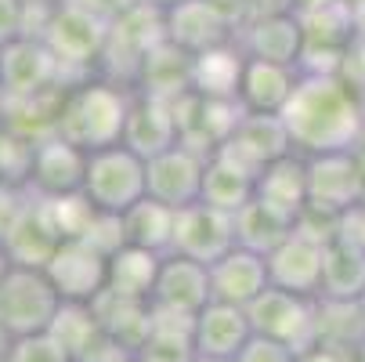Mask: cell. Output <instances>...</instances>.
Segmentation results:
<instances>
[{"label":"cell","instance_id":"cell-1","mask_svg":"<svg viewBox=\"0 0 365 362\" xmlns=\"http://www.w3.org/2000/svg\"><path fill=\"white\" fill-rule=\"evenodd\" d=\"M289 127L293 149H304L311 156L322 152H347L365 134L361 98L344 76H297L293 98L279 113Z\"/></svg>","mask_w":365,"mask_h":362},{"label":"cell","instance_id":"cell-2","mask_svg":"<svg viewBox=\"0 0 365 362\" xmlns=\"http://www.w3.org/2000/svg\"><path fill=\"white\" fill-rule=\"evenodd\" d=\"M130 116V101L120 87L113 84H80L66 91L62 116H58V134L83 152L113 149L123 145Z\"/></svg>","mask_w":365,"mask_h":362},{"label":"cell","instance_id":"cell-3","mask_svg":"<svg viewBox=\"0 0 365 362\" xmlns=\"http://www.w3.org/2000/svg\"><path fill=\"white\" fill-rule=\"evenodd\" d=\"M58 308L62 297L43 268H22V265L4 268V276H0V326L8 330L11 341L51 330Z\"/></svg>","mask_w":365,"mask_h":362},{"label":"cell","instance_id":"cell-4","mask_svg":"<svg viewBox=\"0 0 365 362\" xmlns=\"http://www.w3.org/2000/svg\"><path fill=\"white\" fill-rule=\"evenodd\" d=\"M83 192L101 214H127L148 196V164L127 145L98 149L87 156Z\"/></svg>","mask_w":365,"mask_h":362},{"label":"cell","instance_id":"cell-5","mask_svg":"<svg viewBox=\"0 0 365 362\" xmlns=\"http://www.w3.org/2000/svg\"><path fill=\"white\" fill-rule=\"evenodd\" d=\"M246 316H250L253 333L275 337V341L289 344L293 351H304L319 341V297L268 286L260 297H253L246 304Z\"/></svg>","mask_w":365,"mask_h":362},{"label":"cell","instance_id":"cell-6","mask_svg":"<svg viewBox=\"0 0 365 362\" xmlns=\"http://www.w3.org/2000/svg\"><path fill=\"white\" fill-rule=\"evenodd\" d=\"M40 40L55 51L62 69H91L109 44V22L80 8L76 0H66L47 15Z\"/></svg>","mask_w":365,"mask_h":362},{"label":"cell","instance_id":"cell-7","mask_svg":"<svg viewBox=\"0 0 365 362\" xmlns=\"http://www.w3.org/2000/svg\"><path fill=\"white\" fill-rule=\"evenodd\" d=\"M47 279L55 283L62 301L94 304L109 290V253L98 250L91 239H62L55 257L47 261Z\"/></svg>","mask_w":365,"mask_h":362},{"label":"cell","instance_id":"cell-8","mask_svg":"<svg viewBox=\"0 0 365 362\" xmlns=\"http://www.w3.org/2000/svg\"><path fill=\"white\" fill-rule=\"evenodd\" d=\"M293 152V138H289V127L279 113H246L232 138L214 152V156H225L228 164H235L239 171L260 178L268 164L282 160Z\"/></svg>","mask_w":365,"mask_h":362},{"label":"cell","instance_id":"cell-9","mask_svg":"<svg viewBox=\"0 0 365 362\" xmlns=\"http://www.w3.org/2000/svg\"><path fill=\"white\" fill-rule=\"evenodd\" d=\"M62 73V62L40 36H19L15 44L0 47V94L4 98H33L66 87Z\"/></svg>","mask_w":365,"mask_h":362},{"label":"cell","instance_id":"cell-10","mask_svg":"<svg viewBox=\"0 0 365 362\" xmlns=\"http://www.w3.org/2000/svg\"><path fill=\"white\" fill-rule=\"evenodd\" d=\"M235 214H225L210 203H188L174 221V246L170 253H185L192 261L214 265L228 250H235Z\"/></svg>","mask_w":365,"mask_h":362},{"label":"cell","instance_id":"cell-11","mask_svg":"<svg viewBox=\"0 0 365 362\" xmlns=\"http://www.w3.org/2000/svg\"><path fill=\"white\" fill-rule=\"evenodd\" d=\"M361 203V181L354 149L347 152H322L307 160V206L319 214H344L347 206Z\"/></svg>","mask_w":365,"mask_h":362},{"label":"cell","instance_id":"cell-12","mask_svg":"<svg viewBox=\"0 0 365 362\" xmlns=\"http://www.w3.org/2000/svg\"><path fill=\"white\" fill-rule=\"evenodd\" d=\"M87 156L91 152H83L80 145L66 141L62 134H51V138L36 141V149H33L29 185L36 188L40 199H58V196L83 192Z\"/></svg>","mask_w":365,"mask_h":362},{"label":"cell","instance_id":"cell-13","mask_svg":"<svg viewBox=\"0 0 365 362\" xmlns=\"http://www.w3.org/2000/svg\"><path fill=\"white\" fill-rule=\"evenodd\" d=\"M214 301V286H210V265L192 261L185 253H167L160 279H155V293H152V308L163 312H178V316H199L206 304Z\"/></svg>","mask_w":365,"mask_h":362},{"label":"cell","instance_id":"cell-14","mask_svg":"<svg viewBox=\"0 0 365 362\" xmlns=\"http://www.w3.org/2000/svg\"><path fill=\"white\" fill-rule=\"evenodd\" d=\"M326 246L322 239H311L307 232H297L279 243L268 253V279L279 290L304 293V297H319L322 293V261H326Z\"/></svg>","mask_w":365,"mask_h":362},{"label":"cell","instance_id":"cell-15","mask_svg":"<svg viewBox=\"0 0 365 362\" xmlns=\"http://www.w3.org/2000/svg\"><path fill=\"white\" fill-rule=\"evenodd\" d=\"M232 26H235V19L228 11H221L214 0H185V4L163 11L167 40L185 47L188 55H199V51L232 44V33H235Z\"/></svg>","mask_w":365,"mask_h":362},{"label":"cell","instance_id":"cell-16","mask_svg":"<svg viewBox=\"0 0 365 362\" xmlns=\"http://www.w3.org/2000/svg\"><path fill=\"white\" fill-rule=\"evenodd\" d=\"M62 246V232L51 221L47 203L36 196L26 199L19 221L11 225L8 239L0 243V253L8 257V265H22V268H47V261L55 257V250Z\"/></svg>","mask_w":365,"mask_h":362},{"label":"cell","instance_id":"cell-17","mask_svg":"<svg viewBox=\"0 0 365 362\" xmlns=\"http://www.w3.org/2000/svg\"><path fill=\"white\" fill-rule=\"evenodd\" d=\"M202 174H206V156H199L188 145H174L163 156L148 160V196L181 211L188 203H199Z\"/></svg>","mask_w":365,"mask_h":362},{"label":"cell","instance_id":"cell-18","mask_svg":"<svg viewBox=\"0 0 365 362\" xmlns=\"http://www.w3.org/2000/svg\"><path fill=\"white\" fill-rule=\"evenodd\" d=\"M192 337H195V358H239V351L253 337V326L246 308L210 301L195 316Z\"/></svg>","mask_w":365,"mask_h":362},{"label":"cell","instance_id":"cell-19","mask_svg":"<svg viewBox=\"0 0 365 362\" xmlns=\"http://www.w3.org/2000/svg\"><path fill=\"white\" fill-rule=\"evenodd\" d=\"M123 145L130 152H138L145 164L155 160V156H163V152H170L174 145H181V131H178V116H174L170 101L145 98L141 94L134 106H130Z\"/></svg>","mask_w":365,"mask_h":362},{"label":"cell","instance_id":"cell-20","mask_svg":"<svg viewBox=\"0 0 365 362\" xmlns=\"http://www.w3.org/2000/svg\"><path fill=\"white\" fill-rule=\"evenodd\" d=\"M210 286H214V301L246 308L253 297H260L272 286V279H268V257L253 253L246 246L228 250L221 261L210 265Z\"/></svg>","mask_w":365,"mask_h":362},{"label":"cell","instance_id":"cell-21","mask_svg":"<svg viewBox=\"0 0 365 362\" xmlns=\"http://www.w3.org/2000/svg\"><path fill=\"white\" fill-rule=\"evenodd\" d=\"M134 80L141 84L145 98H160V101H178L181 94L192 91V55L174 40H160L148 47V55L138 62Z\"/></svg>","mask_w":365,"mask_h":362},{"label":"cell","instance_id":"cell-22","mask_svg":"<svg viewBox=\"0 0 365 362\" xmlns=\"http://www.w3.org/2000/svg\"><path fill=\"white\" fill-rule=\"evenodd\" d=\"M246 51H250V59L297 69L300 55H304V29H300L297 11L257 15L246 29Z\"/></svg>","mask_w":365,"mask_h":362},{"label":"cell","instance_id":"cell-23","mask_svg":"<svg viewBox=\"0 0 365 362\" xmlns=\"http://www.w3.org/2000/svg\"><path fill=\"white\" fill-rule=\"evenodd\" d=\"M354 8L351 0H304L297 8L304 47L319 51H347L354 36Z\"/></svg>","mask_w":365,"mask_h":362},{"label":"cell","instance_id":"cell-24","mask_svg":"<svg viewBox=\"0 0 365 362\" xmlns=\"http://www.w3.org/2000/svg\"><path fill=\"white\" fill-rule=\"evenodd\" d=\"M293 87H297V73L289 66L246 59L239 101H242L246 113H282L286 101L293 98Z\"/></svg>","mask_w":365,"mask_h":362},{"label":"cell","instance_id":"cell-25","mask_svg":"<svg viewBox=\"0 0 365 362\" xmlns=\"http://www.w3.org/2000/svg\"><path fill=\"white\" fill-rule=\"evenodd\" d=\"M257 199H264L268 206H275L279 214H286L289 221H297L307 211V164L297 160L293 152L275 164H268L257 178Z\"/></svg>","mask_w":365,"mask_h":362},{"label":"cell","instance_id":"cell-26","mask_svg":"<svg viewBox=\"0 0 365 362\" xmlns=\"http://www.w3.org/2000/svg\"><path fill=\"white\" fill-rule=\"evenodd\" d=\"M94 312L106 337H113L127 351H138L152 333V301H134V297H120L106 290L94 301Z\"/></svg>","mask_w":365,"mask_h":362},{"label":"cell","instance_id":"cell-27","mask_svg":"<svg viewBox=\"0 0 365 362\" xmlns=\"http://www.w3.org/2000/svg\"><path fill=\"white\" fill-rule=\"evenodd\" d=\"M167 253H155L134 243H123L116 253H109V290L120 297H134V301H152L155 293V279H160Z\"/></svg>","mask_w":365,"mask_h":362},{"label":"cell","instance_id":"cell-28","mask_svg":"<svg viewBox=\"0 0 365 362\" xmlns=\"http://www.w3.org/2000/svg\"><path fill=\"white\" fill-rule=\"evenodd\" d=\"M195 319L152 308V333L138 348L141 362H195V337H192Z\"/></svg>","mask_w":365,"mask_h":362},{"label":"cell","instance_id":"cell-29","mask_svg":"<svg viewBox=\"0 0 365 362\" xmlns=\"http://www.w3.org/2000/svg\"><path fill=\"white\" fill-rule=\"evenodd\" d=\"M242 69H246V59L232 44L199 51V55H192V91L206 98H239Z\"/></svg>","mask_w":365,"mask_h":362},{"label":"cell","instance_id":"cell-30","mask_svg":"<svg viewBox=\"0 0 365 362\" xmlns=\"http://www.w3.org/2000/svg\"><path fill=\"white\" fill-rule=\"evenodd\" d=\"M329 301H361L365 297V250L344 239L326 246L322 261V293Z\"/></svg>","mask_w":365,"mask_h":362},{"label":"cell","instance_id":"cell-31","mask_svg":"<svg viewBox=\"0 0 365 362\" xmlns=\"http://www.w3.org/2000/svg\"><path fill=\"white\" fill-rule=\"evenodd\" d=\"M293 225L286 214H279L275 206H268L264 199H250L242 211L235 214V243L253 250V253H272L279 243H286L293 236Z\"/></svg>","mask_w":365,"mask_h":362},{"label":"cell","instance_id":"cell-32","mask_svg":"<svg viewBox=\"0 0 365 362\" xmlns=\"http://www.w3.org/2000/svg\"><path fill=\"white\" fill-rule=\"evenodd\" d=\"M174 221H178L174 206L145 196L141 203H134L123 214V232H127V243H134V246H145V250H155V253H170Z\"/></svg>","mask_w":365,"mask_h":362},{"label":"cell","instance_id":"cell-33","mask_svg":"<svg viewBox=\"0 0 365 362\" xmlns=\"http://www.w3.org/2000/svg\"><path fill=\"white\" fill-rule=\"evenodd\" d=\"M257 192V178L239 171L235 164H228L225 156H210L206 160V174H202V192L199 199L217 206L225 214H239L242 206L253 199Z\"/></svg>","mask_w":365,"mask_h":362},{"label":"cell","instance_id":"cell-34","mask_svg":"<svg viewBox=\"0 0 365 362\" xmlns=\"http://www.w3.org/2000/svg\"><path fill=\"white\" fill-rule=\"evenodd\" d=\"M340 351H358L365 344V308L361 301L319 297V341Z\"/></svg>","mask_w":365,"mask_h":362},{"label":"cell","instance_id":"cell-35","mask_svg":"<svg viewBox=\"0 0 365 362\" xmlns=\"http://www.w3.org/2000/svg\"><path fill=\"white\" fill-rule=\"evenodd\" d=\"M51 333H55L62 344H66V351L73 355V358H80L101 333V323H98V312H94V304H76V301H62V308H58V316H55V323H51Z\"/></svg>","mask_w":365,"mask_h":362},{"label":"cell","instance_id":"cell-36","mask_svg":"<svg viewBox=\"0 0 365 362\" xmlns=\"http://www.w3.org/2000/svg\"><path fill=\"white\" fill-rule=\"evenodd\" d=\"M4 362H76V358L66 351V344L55 333L43 330V333L15 337L8 355H4Z\"/></svg>","mask_w":365,"mask_h":362},{"label":"cell","instance_id":"cell-37","mask_svg":"<svg viewBox=\"0 0 365 362\" xmlns=\"http://www.w3.org/2000/svg\"><path fill=\"white\" fill-rule=\"evenodd\" d=\"M293 358H297V351H293L289 344H282V341H275V337L253 333V337L246 341V348L239 351L235 362H293Z\"/></svg>","mask_w":365,"mask_h":362},{"label":"cell","instance_id":"cell-38","mask_svg":"<svg viewBox=\"0 0 365 362\" xmlns=\"http://www.w3.org/2000/svg\"><path fill=\"white\" fill-rule=\"evenodd\" d=\"M29 26V0H0V47L26 36Z\"/></svg>","mask_w":365,"mask_h":362},{"label":"cell","instance_id":"cell-39","mask_svg":"<svg viewBox=\"0 0 365 362\" xmlns=\"http://www.w3.org/2000/svg\"><path fill=\"white\" fill-rule=\"evenodd\" d=\"M22 206H26V199H22L19 185L0 181V243L8 239L11 225H15V221H19V214H22Z\"/></svg>","mask_w":365,"mask_h":362},{"label":"cell","instance_id":"cell-40","mask_svg":"<svg viewBox=\"0 0 365 362\" xmlns=\"http://www.w3.org/2000/svg\"><path fill=\"white\" fill-rule=\"evenodd\" d=\"M344 69L365 73V0H358V8H354V36L344 55Z\"/></svg>","mask_w":365,"mask_h":362},{"label":"cell","instance_id":"cell-41","mask_svg":"<svg viewBox=\"0 0 365 362\" xmlns=\"http://www.w3.org/2000/svg\"><path fill=\"white\" fill-rule=\"evenodd\" d=\"M80 8H87L91 15H98V19H106V22H116L120 15H127L130 8H138L141 0H76Z\"/></svg>","mask_w":365,"mask_h":362},{"label":"cell","instance_id":"cell-42","mask_svg":"<svg viewBox=\"0 0 365 362\" xmlns=\"http://www.w3.org/2000/svg\"><path fill=\"white\" fill-rule=\"evenodd\" d=\"M293 362H351V355L340 348H329V344H311V348L297 351Z\"/></svg>","mask_w":365,"mask_h":362},{"label":"cell","instance_id":"cell-43","mask_svg":"<svg viewBox=\"0 0 365 362\" xmlns=\"http://www.w3.org/2000/svg\"><path fill=\"white\" fill-rule=\"evenodd\" d=\"M354 164H358V181H361V199H365V141L354 145Z\"/></svg>","mask_w":365,"mask_h":362},{"label":"cell","instance_id":"cell-44","mask_svg":"<svg viewBox=\"0 0 365 362\" xmlns=\"http://www.w3.org/2000/svg\"><path fill=\"white\" fill-rule=\"evenodd\" d=\"M145 4H152V8H160V11H170V8L185 4V0H145Z\"/></svg>","mask_w":365,"mask_h":362},{"label":"cell","instance_id":"cell-45","mask_svg":"<svg viewBox=\"0 0 365 362\" xmlns=\"http://www.w3.org/2000/svg\"><path fill=\"white\" fill-rule=\"evenodd\" d=\"M8 348H11V337H8V330H4V326H0V362H4Z\"/></svg>","mask_w":365,"mask_h":362},{"label":"cell","instance_id":"cell-46","mask_svg":"<svg viewBox=\"0 0 365 362\" xmlns=\"http://www.w3.org/2000/svg\"><path fill=\"white\" fill-rule=\"evenodd\" d=\"M195 362H235V358H195Z\"/></svg>","mask_w":365,"mask_h":362},{"label":"cell","instance_id":"cell-47","mask_svg":"<svg viewBox=\"0 0 365 362\" xmlns=\"http://www.w3.org/2000/svg\"><path fill=\"white\" fill-rule=\"evenodd\" d=\"M361 308H365V297H361Z\"/></svg>","mask_w":365,"mask_h":362},{"label":"cell","instance_id":"cell-48","mask_svg":"<svg viewBox=\"0 0 365 362\" xmlns=\"http://www.w3.org/2000/svg\"><path fill=\"white\" fill-rule=\"evenodd\" d=\"M351 4H358V0H351Z\"/></svg>","mask_w":365,"mask_h":362}]
</instances>
